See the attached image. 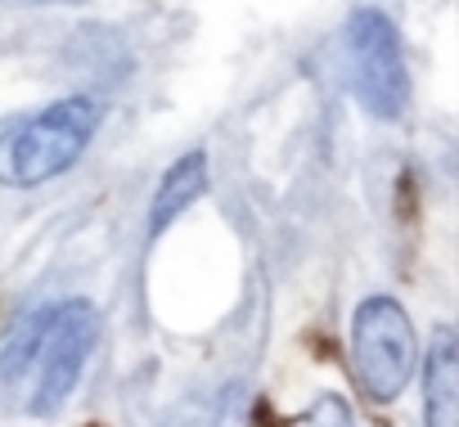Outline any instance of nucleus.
Here are the masks:
<instances>
[{"mask_svg":"<svg viewBox=\"0 0 459 427\" xmlns=\"http://www.w3.org/2000/svg\"><path fill=\"white\" fill-rule=\"evenodd\" d=\"M100 342V311L86 297L32 311L0 346V405L50 418L64 409Z\"/></svg>","mask_w":459,"mask_h":427,"instance_id":"nucleus-1","label":"nucleus"},{"mask_svg":"<svg viewBox=\"0 0 459 427\" xmlns=\"http://www.w3.org/2000/svg\"><path fill=\"white\" fill-rule=\"evenodd\" d=\"M95 126H100V108L82 95L19 122L14 131L0 135V184L32 189L64 175L86 153Z\"/></svg>","mask_w":459,"mask_h":427,"instance_id":"nucleus-2","label":"nucleus"},{"mask_svg":"<svg viewBox=\"0 0 459 427\" xmlns=\"http://www.w3.org/2000/svg\"><path fill=\"white\" fill-rule=\"evenodd\" d=\"M351 364L369 400H396L419 364L414 324L392 297H365L351 320Z\"/></svg>","mask_w":459,"mask_h":427,"instance_id":"nucleus-3","label":"nucleus"},{"mask_svg":"<svg viewBox=\"0 0 459 427\" xmlns=\"http://www.w3.org/2000/svg\"><path fill=\"white\" fill-rule=\"evenodd\" d=\"M342 46H347V73H351L356 99L383 122L401 117L405 104H410V77H405L401 37H396L392 19L369 10V5L356 10L347 19V41Z\"/></svg>","mask_w":459,"mask_h":427,"instance_id":"nucleus-4","label":"nucleus"},{"mask_svg":"<svg viewBox=\"0 0 459 427\" xmlns=\"http://www.w3.org/2000/svg\"><path fill=\"white\" fill-rule=\"evenodd\" d=\"M423 423L459 427V342L455 329H437L423 364Z\"/></svg>","mask_w":459,"mask_h":427,"instance_id":"nucleus-5","label":"nucleus"},{"mask_svg":"<svg viewBox=\"0 0 459 427\" xmlns=\"http://www.w3.org/2000/svg\"><path fill=\"white\" fill-rule=\"evenodd\" d=\"M207 189V153L203 149H189L180 162H171V171L162 175L158 193H153V211H149V230L162 235L189 202H198Z\"/></svg>","mask_w":459,"mask_h":427,"instance_id":"nucleus-6","label":"nucleus"},{"mask_svg":"<svg viewBox=\"0 0 459 427\" xmlns=\"http://www.w3.org/2000/svg\"><path fill=\"white\" fill-rule=\"evenodd\" d=\"M293 427H356V423H351V414H347V405L338 396H320Z\"/></svg>","mask_w":459,"mask_h":427,"instance_id":"nucleus-7","label":"nucleus"},{"mask_svg":"<svg viewBox=\"0 0 459 427\" xmlns=\"http://www.w3.org/2000/svg\"><path fill=\"white\" fill-rule=\"evenodd\" d=\"M64 5H82V0H64Z\"/></svg>","mask_w":459,"mask_h":427,"instance_id":"nucleus-8","label":"nucleus"}]
</instances>
